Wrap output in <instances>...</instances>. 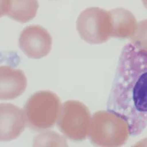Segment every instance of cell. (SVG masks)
<instances>
[{"label":"cell","instance_id":"6da1fadb","mask_svg":"<svg viewBox=\"0 0 147 147\" xmlns=\"http://www.w3.org/2000/svg\"><path fill=\"white\" fill-rule=\"evenodd\" d=\"M107 110L127 122L132 137L147 127V51L131 42L122 49Z\"/></svg>","mask_w":147,"mask_h":147},{"label":"cell","instance_id":"7a4b0ae2","mask_svg":"<svg viewBox=\"0 0 147 147\" xmlns=\"http://www.w3.org/2000/svg\"><path fill=\"white\" fill-rule=\"evenodd\" d=\"M129 135L127 122L112 111H96L92 117L88 136L94 146H122L127 142Z\"/></svg>","mask_w":147,"mask_h":147},{"label":"cell","instance_id":"3957f363","mask_svg":"<svg viewBox=\"0 0 147 147\" xmlns=\"http://www.w3.org/2000/svg\"><path fill=\"white\" fill-rule=\"evenodd\" d=\"M57 95L50 91H39L27 100L24 106L29 127L42 131L53 127L57 121L61 109Z\"/></svg>","mask_w":147,"mask_h":147},{"label":"cell","instance_id":"277c9868","mask_svg":"<svg viewBox=\"0 0 147 147\" xmlns=\"http://www.w3.org/2000/svg\"><path fill=\"white\" fill-rule=\"evenodd\" d=\"M91 120V113L84 103L69 100L61 105L57 123L65 137L74 142H81L88 136Z\"/></svg>","mask_w":147,"mask_h":147},{"label":"cell","instance_id":"5b68a950","mask_svg":"<svg viewBox=\"0 0 147 147\" xmlns=\"http://www.w3.org/2000/svg\"><path fill=\"white\" fill-rule=\"evenodd\" d=\"M76 27L81 38L90 44H101L111 38L112 23L109 11L99 7H88L83 11Z\"/></svg>","mask_w":147,"mask_h":147},{"label":"cell","instance_id":"8992f818","mask_svg":"<svg viewBox=\"0 0 147 147\" xmlns=\"http://www.w3.org/2000/svg\"><path fill=\"white\" fill-rule=\"evenodd\" d=\"M53 38L46 29L38 25L25 28L19 38V47L28 57L41 59L49 54Z\"/></svg>","mask_w":147,"mask_h":147},{"label":"cell","instance_id":"52a82bcc","mask_svg":"<svg viewBox=\"0 0 147 147\" xmlns=\"http://www.w3.org/2000/svg\"><path fill=\"white\" fill-rule=\"evenodd\" d=\"M26 126L25 111L11 103L0 104V142H10L21 136Z\"/></svg>","mask_w":147,"mask_h":147},{"label":"cell","instance_id":"ba28073f","mask_svg":"<svg viewBox=\"0 0 147 147\" xmlns=\"http://www.w3.org/2000/svg\"><path fill=\"white\" fill-rule=\"evenodd\" d=\"M25 73L8 65L0 66V100H13L26 89Z\"/></svg>","mask_w":147,"mask_h":147},{"label":"cell","instance_id":"9c48e42d","mask_svg":"<svg viewBox=\"0 0 147 147\" xmlns=\"http://www.w3.org/2000/svg\"><path fill=\"white\" fill-rule=\"evenodd\" d=\"M112 23L111 37L127 39L133 37L137 30V21L135 16L125 8H115L109 11Z\"/></svg>","mask_w":147,"mask_h":147},{"label":"cell","instance_id":"30bf717a","mask_svg":"<svg viewBox=\"0 0 147 147\" xmlns=\"http://www.w3.org/2000/svg\"><path fill=\"white\" fill-rule=\"evenodd\" d=\"M38 9V0H10L7 16L20 23H26L35 17Z\"/></svg>","mask_w":147,"mask_h":147},{"label":"cell","instance_id":"8fae6325","mask_svg":"<svg viewBox=\"0 0 147 147\" xmlns=\"http://www.w3.org/2000/svg\"><path fill=\"white\" fill-rule=\"evenodd\" d=\"M34 146H67L66 140L56 132H44L34 139Z\"/></svg>","mask_w":147,"mask_h":147},{"label":"cell","instance_id":"7c38bea8","mask_svg":"<svg viewBox=\"0 0 147 147\" xmlns=\"http://www.w3.org/2000/svg\"><path fill=\"white\" fill-rule=\"evenodd\" d=\"M131 39V43L147 51V19L137 23V30Z\"/></svg>","mask_w":147,"mask_h":147},{"label":"cell","instance_id":"4fadbf2b","mask_svg":"<svg viewBox=\"0 0 147 147\" xmlns=\"http://www.w3.org/2000/svg\"><path fill=\"white\" fill-rule=\"evenodd\" d=\"M10 5V0H0V17L7 15Z\"/></svg>","mask_w":147,"mask_h":147},{"label":"cell","instance_id":"5bb4252c","mask_svg":"<svg viewBox=\"0 0 147 147\" xmlns=\"http://www.w3.org/2000/svg\"><path fill=\"white\" fill-rule=\"evenodd\" d=\"M142 3H143V5H144V7H146L147 9V0H142Z\"/></svg>","mask_w":147,"mask_h":147}]
</instances>
